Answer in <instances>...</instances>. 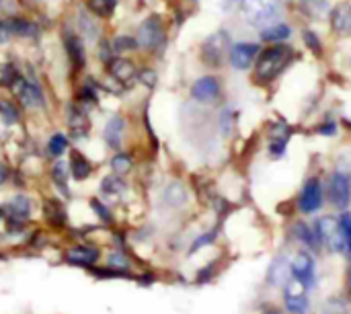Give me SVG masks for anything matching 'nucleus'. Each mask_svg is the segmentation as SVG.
I'll return each mask as SVG.
<instances>
[{
	"label": "nucleus",
	"instance_id": "72a5a7b5",
	"mask_svg": "<svg viewBox=\"0 0 351 314\" xmlns=\"http://www.w3.org/2000/svg\"><path fill=\"white\" fill-rule=\"evenodd\" d=\"M66 148H68V138L64 136V134H56V136H51L49 138V144H47V152L51 154V156H62L64 152H66Z\"/></svg>",
	"mask_w": 351,
	"mask_h": 314
},
{
	"label": "nucleus",
	"instance_id": "de8ad7c7",
	"mask_svg": "<svg viewBox=\"0 0 351 314\" xmlns=\"http://www.w3.org/2000/svg\"><path fill=\"white\" fill-rule=\"evenodd\" d=\"M6 179H8V169H6V165L0 162V185H2Z\"/></svg>",
	"mask_w": 351,
	"mask_h": 314
},
{
	"label": "nucleus",
	"instance_id": "4468645a",
	"mask_svg": "<svg viewBox=\"0 0 351 314\" xmlns=\"http://www.w3.org/2000/svg\"><path fill=\"white\" fill-rule=\"evenodd\" d=\"M12 90H14L16 99H19V101H21L25 107H41V105H43L41 90H39L35 84L27 82L25 78H21V76L14 80V84H12Z\"/></svg>",
	"mask_w": 351,
	"mask_h": 314
},
{
	"label": "nucleus",
	"instance_id": "1a4fd4ad",
	"mask_svg": "<svg viewBox=\"0 0 351 314\" xmlns=\"http://www.w3.org/2000/svg\"><path fill=\"white\" fill-rule=\"evenodd\" d=\"M290 271H292V280H296L300 286H304V290H311L317 282V265L311 253L302 251L294 257V261L290 263Z\"/></svg>",
	"mask_w": 351,
	"mask_h": 314
},
{
	"label": "nucleus",
	"instance_id": "412c9836",
	"mask_svg": "<svg viewBox=\"0 0 351 314\" xmlns=\"http://www.w3.org/2000/svg\"><path fill=\"white\" fill-rule=\"evenodd\" d=\"M290 276H292L290 265H288L282 257H280V259H276V261L269 265V276H267V280H269L274 286H286Z\"/></svg>",
	"mask_w": 351,
	"mask_h": 314
},
{
	"label": "nucleus",
	"instance_id": "c9c22d12",
	"mask_svg": "<svg viewBox=\"0 0 351 314\" xmlns=\"http://www.w3.org/2000/svg\"><path fill=\"white\" fill-rule=\"evenodd\" d=\"M339 132V123L337 119H325L317 125V134L325 136V138H333L335 134Z\"/></svg>",
	"mask_w": 351,
	"mask_h": 314
},
{
	"label": "nucleus",
	"instance_id": "7ed1b4c3",
	"mask_svg": "<svg viewBox=\"0 0 351 314\" xmlns=\"http://www.w3.org/2000/svg\"><path fill=\"white\" fill-rule=\"evenodd\" d=\"M315 232L319 237L321 247H327L331 253H346V241H343V232L339 226V218H333V216L317 218Z\"/></svg>",
	"mask_w": 351,
	"mask_h": 314
},
{
	"label": "nucleus",
	"instance_id": "cd10ccee",
	"mask_svg": "<svg viewBox=\"0 0 351 314\" xmlns=\"http://www.w3.org/2000/svg\"><path fill=\"white\" fill-rule=\"evenodd\" d=\"M302 43H304V47L311 51V53H315L317 58H321L323 56V41H321V37H319V33L317 31H313V29H302Z\"/></svg>",
	"mask_w": 351,
	"mask_h": 314
},
{
	"label": "nucleus",
	"instance_id": "393cba45",
	"mask_svg": "<svg viewBox=\"0 0 351 314\" xmlns=\"http://www.w3.org/2000/svg\"><path fill=\"white\" fill-rule=\"evenodd\" d=\"M43 212H45V218H47L49 224H53V226H66V212H64V208H62L60 202L47 200L45 206H43Z\"/></svg>",
	"mask_w": 351,
	"mask_h": 314
},
{
	"label": "nucleus",
	"instance_id": "ea45409f",
	"mask_svg": "<svg viewBox=\"0 0 351 314\" xmlns=\"http://www.w3.org/2000/svg\"><path fill=\"white\" fill-rule=\"evenodd\" d=\"M214 241H216V230H210V232L202 234V237L195 239V243L191 245V253H195L197 249H202V247H206V245H210V243H214Z\"/></svg>",
	"mask_w": 351,
	"mask_h": 314
},
{
	"label": "nucleus",
	"instance_id": "c03bdc74",
	"mask_svg": "<svg viewBox=\"0 0 351 314\" xmlns=\"http://www.w3.org/2000/svg\"><path fill=\"white\" fill-rule=\"evenodd\" d=\"M0 111L4 113L6 123H14V121H16V111H14L8 103H0Z\"/></svg>",
	"mask_w": 351,
	"mask_h": 314
},
{
	"label": "nucleus",
	"instance_id": "7c9ffc66",
	"mask_svg": "<svg viewBox=\"0 0 351 314\" xmlns=\"http://www.w3.org/2000/svg\"><path fill=\"white\" fill-rule=\"evenodd\" d=\"M86 130H88V121H86V115L82 113V111H72L70 113V132L74 134V136H78V140L86 134Z\"/></svg>",
	"mask_w": 351,
	"mask_h": 314
},
{
	"label": "nucleus",
	"instance_id": "20e7f679",
	"mask_svg": "<svg viewBox=\"0 0 351 314\" xmlns=\"http://www.w3.org/2000/svg\"><path fill=\"white\" fill-rule=\"evenodd\" d=\"M230 45H232L230 35H228L226 31L220 29V31L212 33V35L204 41V45H202V60H204L208 66L218 68V66L224 64V60H228Z\"/></svg>",
	"mask_w": 351,
	"mask_h": 314
},
{
	"label": "nucleus",
	"instance_id": "37998d69",
	"mask_svg": "<svg viewBox=\"0 0 351 314\" xmlns=\"http://www.w3.org/2000/svg\"><path fill=\"white\" fill-rule=\"evenodd\" d=\"M220 125H222V132L228 136L230 128H232V111L230 109H224V113L220 115Z\"/></svg>",
	"mask_w": 351,
	"mask_h": 314
},
{
	"label": "nucleus",
	"instance_id": "79ce46f5",
	"mask_svg": "<svg viewBox=\"0 0 351 314\" xmlns=\"http://www.w3.org/2000/svg\"><path fill=\"white\" fill-rule=\"evenodd\" d=\"M80 27H82V35H86L88 39L90 37H95V25H93V21L86 16V14H80Z\"/></svg>",
	"mask_w": 351,
	"mask_h": 314
},
{
	"label": "nucleus",
	"instance_id": "423d86ee",
	"mask_svg": "<svg viewBox=\"0 0 351 314\" xmlns=\"http://www.w3.org/2000/svg\"><path fill=\"white\" fill-rule=\"evenodd\" d=\"M325 202V185L319 177H308L298 193V210L302 214H315L323 208Z\"/></svg>",
	"mask_w": 351,
	"mask_h": 314
},
{
	"label": "nucleus",
	"instance_id": "bb28decb",
	"mask_svg": "<svg viewBox=\"0 0 351 314\" xmlns=\"http://www.w3.org/2000/svg\"><path fill=\"white\" fill-rule=\"evenodd\" d=\"M162 197H165V202H167L169 206L179 208V206H183V204H185L187 193H185V187H183L181 183H171V185L165 189Z\"/></svg>",
	"mask_w": 351,
	"mask_h": 314
},
{
	"label": "nucleus",
	"instance_id": "4c0bfd02",
	"mask_svg": "<svg viewBox=\"0 0 351 314\" xmlns=\"http://www.w3.org/2000/svg\"><path fill=\"white\" fill-rule=\"evenodd\" d=\"M90 206H93V210H95V214L99 216V220H103V222H113V216H111V212H109V208L105 206V204H101L99 200H93L90 202Z\"/></svg>",
	"mask_w": 351,
	"mask_h": 314
},
{
	"label": "nucleus",
	"instance_id": "2f4dec72",
	"mask_svg": "<svg viewBox=\"0 0 351 314\" xmlns=\"http://www.w3.org/2000/svg\"><path fill=\"white\" fill-rule=\"evenodd\" d=\"M115 0H88V8L97 14V16H111L115 10Z\"/></svg>",
	"mask_w": 351,
	"mask_h": 314
},
{
	"label": "nucleus",
	"instance_id": "f257e3e1",
	"mask_svg": "<svg viewBox=\"0 0 351 314\" xmlns=\"http://www.w3.org/2000/svg\"><path fill=\"white\" fill-rule=\"evenodd\" d=\"M296 60H298V53L290 43H271L263 47L255 60L253 82L257 86L274 84Z\"/></svg>",
	"mask_w": 351,
	"mask_h": 314
},
{
	"label": "nucleus",
	"instance_id": "aec40b11",
	"mask_svg": "<svg viewBox=\"0 0 351 314\" xmlns=\"http://www.w3.org/2000/svg\"><path fill=\"white\" fill-rule=\"evenodd\" d=\"M66 51H68V58H70L74 70H80L84 66V47H82V41L76 35L66 37Z\"/></svg>",
	"mask_w": 351,
	"mask_h": 314
},
{
	"label": "nucleus",
	"instance_id": "8fccbe9b",
	"mask_svg": "<svg viewBox=\"0 0 351 314\" xmlns=\"http://www.w3.org/2000/svg\"><path fill=\"white\" fill-rule=\"evenodd\" d=\"M265 314H278V313H276V311H267V313H265Z\"/></svg>",
	"mask_w": 351,
	"mask_h": 314
},
{
	"label": "nucleus",
	"instance_id": "a878e982",
	"mask_svg": "<svg viewBox=\"0 0 351 314\" xmlns=\"http://www.w3.org/2000/svg\"><path fill=\"white\" fill-rule=\"evenodd\" d=\"M8 29H10L12 35H19V37H35L37 35L35 23H31L27 19H10L8 21Z\"/></svg>",
	"mask_w": 351,
	"mask_h": 314
},
{
	"label": "nucleus",
	"instance_id": "ddd939ff",
	"mask_svg": "<svg viewBox=\"0 0 351 314\" xmlns=\"http://www.w3.org/2000/svg\"><path fill=\"white\" fill-rule=\"evenodd\" d=\"M292 33H294V29H292L290 23L276 21V23H271V25H267V27H263L259 31V39L263 43H267V45H271V43H288L292 39Z\"/></svg>",
	"mask_w": 351,
	"mask_h": 314
},
{
	"label": "nucleus",
	"instance_id": "5701e85b",
	"mask_svg": "<svg viewBox=\"0 0 351 314\" xmlns=\"http://www.w3.org/2000/svg\"><path fill=\"white\" fill-rule=\"evenodd\" d=\"M70 173H72V177L76 179V181H84V179H88V175H90V162L80 154V152H72V156H70Z\"/></svg>",
	"mask_w": 351,
	"mask_h": 314
},
{
	"label": "nucleus",
	"instance_id": "a18cd8bd",
	"mask_svg": "<svg viewBox=\"0 0 351 314\" xmlns=\"http://www.w3.org/2000/svg\"><path fill=\"white\" fill-rule=\"evenodd\" d=\"M140 80L146 84V86H154L156 84V74L152 70H142L140 72Z\"/></svg>",
	"mask_w": 351,
	"mask_h": 314
},
{
	"label": "nucleus",
	"instance_id": "a19ab883",
	"mask_svg": "<svg viewBox=\"0 0 351 314\" xmlns=\"http://www.w3.org/2000/svg\"><path fill=\"white\" fill-rule=\"evenodd\" d=\"M128 259L121 251H115L109 255V267H117V269H128Z\"/></svg>",
	"mask_w": 351,
	"mask_h": 314
},
{
	"label": "nucleus",
	"instance_id": "f8f14e48",
	"mask_svg": "<svg viewBox=\"0 0 351 314\" xmlns=\"http://www.w3.org/2000/svg\"><path fill=\"white\" fill-rule=\"evenodd\" d=\"M222 84L216 76H202L191 84V97L199 103H212L220 97Z\"/></svg>",
	"mask_w": 351,
	"mask_h": 314
},
{
	"label": "nucleus",
	"instance_id": "39448f33",
	"mask_svg": "<svg viewBox=\"0 0 351 314\" xmlns=\"http://www.w3.org/2000/svg\"><path fill=\"white\" fill-rule=\"evenodd\" d=\"M292 125L284 119H276L269 123V136H267V154L269 158L274 160H280L284 158L286 150H288V144L292 140Z\"/></svg>",
	"mask_w": 351,
	"mask_h": 314
},
{
	"label": "nucleus",
	"instance_id": "dca6fc26",
	"mask_svg": "<svg viewBox=\"0 0 351 314\" xmlns=\"http://www.w3.org/2000/svg\"><path fill=\"white\" fill-rule=\"evenodd\" d=\"M286 306L292 314H304L308 311V300L304 294V286H300L296 280L286 284Z\"/></svg>",
	"mask_w": 351,
	"mask_h": 314
},
{
	"label": "nucleus",
	"instance_id": "9b49d317",
	"mask_svg": "<svg viewBox=\"0 0 351 314\" xmlns=\"http://www.w3.org/2000/svg\"><path fill=\"white\" fill-rule=\"evenodd\" d=\"M329 25L337 37H351V2H339L331 6Z\"/></svg>",
	"mask_w": 351,
	"mask_h": 314
},
{
	"label": "nucleus",
	"instance_id": "58836bf2",
	"mask_svg": "<svg viewBox=\"0 0 351 314\" xmlns=\"http://www.w3.org/2000/svg\"><path fill=\"white\" fill-rule=\"evenodd\" d=\"M138 45V39L132 37H117L113 41V51H123V49H134Z\"/></svg>",
	"mask_w": 351,
	"mask_h": 314
},
{
	"label": "nucleus",
	"instance_id": "6ab92c4d",
	"mask_svg": "<svg viewBox=\"0 0 351 314\" xmlns=\"http://www.w3.org/2000/svg\"><path fill=\"white\" fill-rule=\"evenodd\" d=\"M300 10L308 19H323V16H329L331 4L329 0H300Z\"/></svg>",
	"mask_w": 351,
	"mask_h": 314
},
{
	"label": "nucleus",
	"instance_id": "f3484780",
	"mask_svg": "<svg viewBox=\"0 0 351 314\" xmlns=\"http://www.w3.org/2000/svg\"><path fill=\"white\" fill-rule=\"evenodd\" d=\"M8 218L16 224H23L31 216V200L27 195H16L8 202L6 206Z\"/></svg>",
	"mask_w": 351,
	"mask_h": 314
},
{
	"label": "nucleus",
	"instance_id": "4be33fe9",
	"mask_svg": "<svg viewBox=\"0 0 351 314\" xmlns=\"http://www.w3.org/2000/svg\"><path fill=\"white\" fill-rule=\"evenodd\" d=\"M121 136H123V119L121 117L109 119V123L105 125V142L113 150H117L121 146Z\"/></svg>",
	"mask_w": 351,
	"mask_h": 314
},
{
	"label": "nucleus",
	"instance_id": "f03ea898",
	"mask_svg": "<svg viewBox=\"0 0 351 314\" xmlns=\"http://www.w3.org/2000/svg\"><path fill=\"white\" fill-rule=\"evenodd\" d=\"M237 8L249 27L261 31L282 19L286 4L284 0H237Z\"/></svg>",
	"mask_w": 351,
	"mask_h": 314
},
{
	"label": "nucleus",
	"instance_id": "c756f323",
	"mask_svg": "<svg viewBox=\"0 0 351 314\" xmlns=\"http://www.w3.org/2000/svg\"><path fill=\"white\" fill-rule=\"evenodd\" d=\"M68 173H70V167L66 165V162H56L53 165V169H51V179H53V183L68 195Z\"/></svg>",
	"mask_w": 351,
	"mask_h": 314
},
{
	"label": "nucleus",
	"instance_id": "c85d7f7f",
	"mask_svg": "<svg viewBox=\"0 0 351 314\" xmlns=\"http://www.w3.org/2000/svg\"><path fill=\"white\" fill-rule=\"evenodd\" d=\"M101 191L107 193V195H121L125 191V183L119 175H109L101 181Z\"/></svg>",
	"mask_w": 351,
	"mask_h": 314
},
{
	"label": "nucleus",
	"instance_id": "49530a36",
	"mask_svg": "<svg viewBox=\"0 0 351 314\" xmlns=\"http://www.w3.org/2000/svg\"><path fill=\"white\" fill-rule=\"evenodd\" d=\"M10 37H12V33H10V29H8V23L0 21V43H8Z\"/></svg>",
	"mask_w": 351,
	"mask_h": 314
},
{
	"label": "nucleus",
	"instance_id": "0eeeda50",
	"mask_svg": "<svg viewBox=\"0 0 351 314\" xmlns=\"http://www.w3.org/2000/svg\"><path fill=\"white\" fill-rule=\"evenodd\" d=\"M325 191L331 206H335L337 210H346L351 204V179L343 171H333L329 175Z\"/></svg>",
	"mask_w": 351,
	"mask_h": 314
},
{
	"label": "nucleus",
	"instance_id": "09e8293b",
	"mask_svg": "<svg viewBox=\"0 0 351 314\" xmlns=\"http://www.w3.org/2000/svg\"><path fill=\"white\" fill-rule=\"evenodd\" d=\"M348 286H350V290H351V267H350V271H348Z\"/></svg>",
	"mask_w": 351,
	"mask_h": 314
},
{
	"label": "nucleus",
	"instance_id": "473e14b6",
	"mask_svg": "<svg viewBox=\"0 0 351 314\" xmlns=\"http://www.w3.org/2000/svg\"><path fill=\"white\" fill-rule=\"evenodd\" d=\"M132 165H134V160H132L130 154H115V156L111 158V169H113L115 175H125V173H130V171H132Z\"/></svg>",
	"mask_w": 351,
	"mask_h": 314
},
{
	"label": "nucleus",
	"instance_id": "e433bc0d",
	"mask_svg": "<svg viewBox=\"0 0 351 314\" xmlns=\"http://www.w3.org/2000/svg\"><path fill=\"white\" fill-rule=\"evenodd\" d=\"M339 226H341V232H343V241H346V251L351 253V214L343 212L339 216Z\"/></svg>",
	"mask_w": 351,
	"mask_h": 314
},
{
	"label": "nucleus",
	"instance_id": "a211bd4d",
	"mask_svg": "<svg viewBox=\"0 0 351 314\" xmlns=\"http://www.w3.org/2000/svg\"><path fill=\"white\" fill-rule=\"evenodd\" d=\"M292 234L296 237V241H298V243H302V245H304L306 249H311V251H317V249L321 247V243H319V237H317L315 228H313V226H308V224H304V222L294 224Z\"/></svg>",
	"mask_w": 351,
	"mask_h": 314
},
{
	"label": "nucleus",
	"instance_id": "2eb2a0df",
	"mask_svg": "<svg viewBox=\"0 0 351 314\" xmlns=\"http://www.w3.org/2000/svg\"><path fill=\"white\" fill-rule=\"evenodd\" d=\"M101 259V253L93 247H84V245H78V247H72L70 251H66V261L76 265V267H95V263Z\"/></svg>",
	"mask_w": 351,
	"mask_h": 314
},
{
	"label": "nucleus",
	"instance_id": "f704fd0d",
	"mask_svg": "<svg viewBox=\"0 0 351 314\" xmlns=\"http://www.w3.org/2000/svg\"><path fill=\"white\" fill-rule=\"evenodd\" d=\"M16 78L19 74L12 64H0V86H12Z\"/></svg>",
	"mask_w": 351,
	"mask_h": 314
},
{
	"label": "nucleus",
	"instance_id": "b1692460",
	"mask_svg": "<svg viewBox=\"0 0 351 314\" xmlns=\"http://www.w3.org/2000/svg\"><path fill=\"white\" fill-rule=\"evenodd\" d=\"M111 74L117 78V80H121V82H128V80H132L134 78V74H136V68H134V64L130 62V60H125V58H115L113 62H111Z\"/></svg>",
	"mask_w": 351,
	"mask_h": 314
},
{
	"label": "nucleus",
	"instance_id": "9d476101",
	"mask_svg": "<svg viewBox=\"0 0 351 314\" xmlns=\"http://www.w3.org/2000/svg\"><path fill=\"white\" fill-rule=\"evenodd\" d=\"M138 45L142 47H148V49H154L158 47L162 41H165V29H162V23L158 16H150L146 19L140 29H138Z\"/></svg>",
	"mask_w": 351,
	"mask_h": 314
},
{
	"label": "nucleus",
	"instance_id": "6e6552de",
	"mask_svg": "<svg viewBox=\"0 0 351 314\" xmlns=\"http://www.w3.org/2000/svg\"><path fill=\"white\" fill-rule=\"evenodd\" d=\"M261 51V45L255 41H237L230 45L228 51V62L232 66V70L237 72H247L249 68H253L257 56Z\"/></svg>",
	"mask_w": 351,
	"mask_h": 314
}]
</instances>
